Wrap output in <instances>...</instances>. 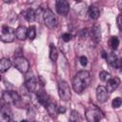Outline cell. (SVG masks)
Listing matches in <instances>:
<instances>
[{
  "mask_svg": "<svg viewBox=\"0 0 122 122\" xmlns=\"http://www.w3.org/2000/svg\"><path fill=\"white\" fill-rule=\"evenodd\" d=\"M70 120L72 122H77V121H81V116L80 114L76 112V111H72L70 116Z\"/></svg>",
  "mask_w": 122,
  "mask_h": 122,
  "instance_id": "603a6c76",
  "label": "cell"
},
{
  "mask_svg": "<svg viewBox=\"0 0 122 122\" xmlns=\"http://www.w3.org/2000/svg\"><path fill=\"white\" fill-rule=\"evenodd\" d=\"M89 34H90V30H88L87 29L82 30L80 31V36H81V38H86Z\"/></svg>",
  "mask_w": 122,
  "mask_h": 122,
  "instance_id": "f1b7e54d",
  "label": "cell"
},
{
  "mask_svg": "<svg viewBox=\"0 0 122 122\" xmlns=\"http://www.w3.org/2000/svg\"><path fill=\"white\" fill-rule=\"evenodd\" d=\"M121 105H122V99H121L120 97H115V98L112 100V108H114V109L120 108Z\"/></svg>",
  "mask_w": 122,
  "mask_h": 122,
  "instance_id": "d4e9b609",
  "label": "cell"
},
{
  "mask_svg": "<svg viewBox=\"0 0 122 122\" xmlns=\"http://www.w3.org/2000/svg\"><path fill=\"white\" fill-rule=\"evenodd\" d=\"M88 13H89V16H90L92 19L96 20V19L99 17V15H100V10H99V9H98L96 6H91V7L89 8Z\"/></svg>",
  "mask_w": 122,
  "mask_h": 122,
  "instance_id": "e0dca14e",
  "label": "cell"
},
{
  "mask_svg": "<svg viewBox=\"0 0 122 122\" xmlns=\"http://www.w3.org/2000/svg\"><path fill=\"white\" fill-rule=\"evenodd\" d=\"M36 98H37V101L43 105V106H47L48 103L50 102V96L47 94L46 92L44 91H38L37 92V94H36Z\"/></svg>",
  "mask_w": 122,
  "mask_h": 122,
  "instance_id": "5bb4252c",
  "label": "cell"
},
{
  "mask_svg": "<svg viewBox=\"0 0 122 122\" xmlns=\"http://www.w3.org/2000/svg\"><path fill=\"white\" fill-rule=\"evenodd\" d=\"M39 84H40L39 80L34 76H30L27 78L25 82V86L27 90L30 92H37L39 91Z\"/></svg>",
  "mask_w": 122,
  "mask_h": 122,
  "instance_id": "ba28073f",
  "label": "cell"
},
{
  "mask_svg": "<svg viewBox=\"0 0 122 122\" xmlns=\"http://www.w3.org/2000/svg\"><path fill=\"white\" fill-rule=\"evenodd\" d=\"M62 40L64 41V42H69V41H71V33H69V32H65V33H63L62 34Z\"/></svg>",
  "mask_w": 122,
  "mask_h": 122,
  "instance_id": "4316f807",
  "label": "cell"
},
{
  "mask_svg": "<svg viewBox=\"0 0 122 122\" xmlns=\"http://www.w3.org/2000/svg\"><path fill=\"white\" fill-rule=\"evenodd\" d=\"M11 110L9 106V104L6 103V105H3L1 107V111H0V120L2 122H8L10 120H11Z\"/></svg>",
  "mask_w": 122,
  "mask_h": 122,
  "instance_id": "30bf717a",
  "label": "cell"
},
{
  "mask_svg": "<svg viewBox=\"0 0 122 122\" xmlns=\"http://www.w3.org/2000/svg\"><path fill=\"white\" fill-rule=\"evenodd\" d=\"M58 112H59V113H64V112H66V108L63 107V106L58 107Z\"/></svg>",
  "mask_w": 122,
  "mask_h": 122,
  "instance_id": "4dcf8cb0",
  "label": "cell"
},
{
  "mask_svg": "<svg viewBox=\"0 0 122 122\" xmlns=\"http://www.w3.org/2000/svg\"><path fill=\"white\" fill-rule=\"evenodd\" d=\"M110 46L112 50H117L119 46V39L116 36H112L110 39Z\"/></svg>",
  "mask_w": 122,
  "mask_h": 122,
  "instance_id": "44dd1931",
  "label": "cell"
},
{
  "mask_svg": "<svg viewBox=\"0 0 122 122\" xmlns=\"http://www.w3.org/2000/svg\"><path fill=\"white\" fill-rule=\"evenodd\" d=\"M58 93L63 101H69L71 97V92L69 84L66 81H59L58 83Z\"/></svg>",
  "mask_w": 122,
  "mask_h": 122,
  "instance_id": "277c9868",
  "label": "cell"
},
{
  "mask_svg": "<svg viewBox=\"0 0 122 122\" xmlns=\"http://www.w3.org/2000/svg\"><path fill=\"white\" fill-rule=\"evenodd\" d=\"M120 71H121V72H122V66H121V67H120Z\"/></svg>",
  "mask_w": 122,
  "mask_h": 122,
  "instance_id": "e575fe53",
  "label": "cell"
},
{
  "mask_svg": "<svg viewBox=\"0 0 122 122\" xmlns=\"http://www.w3.org/2000/svg\"><path fill=\"white\" fill-rule=\"evenodd\" d=\"M116 58H117V56H116L113 52L109 53V54H108V56H107V60H108V62H109V64H110L111 66L113 64V62L116 60Z\"/></svg>",
  "mask_w": 122,
  "mask_h": 122,
  "instance_id": "484cf974",
  "label": "cell"
},
{
  "mask_svg": "<svg viewBox=\"0 0 122 122\" xmlns=\"http://www.w3.org/2000/svg\"><path fill=\"white\" fill-rule=\"evenodd\" d=\"M2 99L7 104H17L20 101V96L15 92L7 91V92H3V93H2Z\"/></svg>",
  "mask_w": 122,
  "mask_h": 122,
  "instance_id": "52a82bcc",
  "label": "cell"
},
{
  "mask_svg": "<svg viewBox=\"0 0 122 122\" xmlns=\"http://www.w3.org/2000/svg\"><path fill=\"white\" fill-rule=\"evenodd\" d=\"M117 25H118V28H119V30H121V32H122V12L118 15V17H117Z\"/></svg>",
  "mask_w": 122,
  "mask_h": 122,
  "instance_id": "83f0119b",
  "label": "cell"
},
{
  "mask_svg": "<svg viewBox=\"0 0 122 122\" xmlns=\"http://www.w3.org/2000/svg\"><path fill=\"white\" fill-rule=\"evenodd\" d=\"M11 67V62L8 58H2L0 61V71L3 73Z\"/></svg>",
  "mask_w": 122,
  "mask_h": 122,
  "instance_id": "ac0fdd59",
  "label": "cell"
},
{
  "mask_svg": "<svg viewBox=\"0 0 122 122\" xmlns=\"http://www.w3.org/2000/svg\"><path fill=\"white\" fill-rule=\"evenodd\" d=\"M56 10L61 15H67L70 11V5L68 0H56Z\"/></svg>",
  "mask_w": 122,
  "mask_h": 122,
  "instance_id": "9c48e42d",
  "label": "cell"
},
{
  "mask_svg": "<svg viewBox=\"0 0 122 122\" xmlns=\"http://www.w3.org/2000/svg\"><path fill=\"white\" fill-rule=\"evenodd\" d=\"M99 78H100L102 81L107 82V81L111 78V74H110V72H108V71H100V73H99Z\"/></svg>",
  "mask_w": 122,
  "mask_h": 122,
  "instance_id": "cb8c5ba5",
  "label": "cell"
},
{
  "mask_svg": "<svg viewBox=\"0 0 122 122\" xmlns=\"http://www.w3.org/2000/svg\"><path fill=\"white\" fill-rule=\"evenodd\" d=\"M86 118L89 122H96L103 118V112L95 106H92L86 110Z\"/></svg>",
  "mask_w": 122,
  "mask_h": 122,
  "instance_id": "3957f363",
  "label": "cell"
},
{
  "mask_svg": "<svg viewBox=\"0 0 122 122\" xmlns=\"http://www.w3.org/2000/svg\"><path fill=\"white\" fill-rule=\"evenodd\" d=\"M13 65L22 73H27L29 71V69H30L29 61L25 57H23V56H17V57H15L14 58V61H13Z\"/></svg>",
  "mask_w": 122,
  "mask_h": 122,
  "instance_id": "8992f818",
  "label": "cell"
},
{
  "mask_svg": "<svg viewBox=\"0 0 122 122\" xmlns=\"http://www.w3.org/2000/svg\"><path fill=\"white\" fill-rule=\"evenodd\" d=\"M57 57H58V51L55 46L53 44H51L50 45V58L52 62H55L57 60Z\"/></svg>",
  "mask_w": 122,
  "mask_h": 122,
  "instance_id": "d6986e66",
  "label": "cell"
},
{
  "mask_svg": "<svg viewBox=\"0 0 122 122\" xmlns=\"http://www.w3.org/2000/svg\"><path fill=\"white\" fill-rule=\"evenodd\" d=\"M4 1V3H7V4H11V3H13L15 0H3Z\"/></svg>",
  "mask_w": 122,
  "mask_h": 122,
  "instance_id": "1f68e13d",
  "label": "cell"
},
{
  "mask_svg": "<svg viewBox=\"0 0 122 122\" xmlns=\"http://www.w3.org/2000/svg\"><path fill=\"white\" fill-rule=\"evenodd\" d=\"M91 80L90 72L87 71H80L72 79V88L77 93H82L88 87Z\"/></svg>",
  "mask_w": 122,
  "mask_h": 122,
  "instance_id": "6da1fadb",
  "label": "cell"
},
{
  "mask_svg": "<svg viewBox=\"0 0 122 122\" xmlns=\"http://www.w3.org/2000/svg\"><path fill=\"white\" fill-rule=\"evenodd\" d=\"M74 1H75V2H76V3H80V2H81V1H82V0H74Z\"/></svg>",
  "mask_w": 122,
  "mask_h": 122,
  "instance_id": "836d02e7",
  "label": "cell"
},
{
  "mask_svg": "<svg viewBox=\"0 0 122 122\" xmlns=\"http://www.w3.org/2000/svg\"><path fill=\"white\" fill-rule=\"evenodd\" d=\"M119 84H120V79H119L118 77H111V78L107 81V86H106V88H107L108 92L111 93V92H114V91L118 88Z\"/></svg>",
  "mask_w": 122,
  "mask_h": 122,
  "instance_id": "7c38bea8",
  "label": "cell"
},
{
  "mask_svg": "<svg viewBox=\"0 0 122 122\" xmlns=\"http://www.w3.org/2000/svg\"><path fill=\"white\" fill-rule=\"evenodd\" d=\"M90 35L92 39V41L94 43H99L100 42V39H101V31H100V28L98 25H94L92 30H90Z\"/></svg>",
  "mask_w": 122,
  "mask_h": 122,
  "instance_id": "4fadbf2b",
  "label": "cell"
},
{
  "mask_svg": "<svg viewBox=\"0 0 122 122\" xmlns=\"http://www.w3.org/2000/svg\"><path fill=\"white\" fill-rule=\"evenodd\" d=\"M24 16H25V18H26L27 21L32 22L33 20H35V11L32 9H29L24 13Z\"/></svg>",
  "mask_w": 122,
  "mask_h": 122,
  "instance_id": "ffe728a7",
  "label": "cell"
},
{
  "mask_svg": "<svg viewBox=\"0 0 122 122\" xmlns=\"http://www.w3.org/2000/svg\"><path fill=\"white\" fill-rule=\"evenodd\" d=\"M107 56H108V54H107V52L103 51H102V57H103V58H105V59H107Z\"/></svg>",
  "mask_w": 122,
  "mask_h": 122,
  "instance_id": "d6a6232c",
  "label": "cell"
},
{
  "mask_svg": "<svg viewBox=\"0 0 122 122\" xmlns=\"http://www.w3.org/2000/svg\"><path fill=\"white\" fill-rule=\"evenodd\" d=\"M46 109H47V112H48V113L51 116V117H53V118H55L56 116H57V114L59 113L58 112V107H56V105H55V103L54 102H49L48 103V105L46 106Z\"/></svg>",
  "mask_w": 122,
  "mask_h": 122,
  "instance_id": "9a60e30c",
  "label": "cell"
},
{
  "mask_svg": "<svg viewBox=\"0 0 122 122\" xmlns=\"http://www.w3.org/2000/svg\"><path fill=\"white\" fill-rule=\"evenodd\" d=\"M16 38L19 40H25L28 37V29L24 26H19L16 30Z\"/></svg>",
  "mask_w": 122,
  "mask_h": 122,
  "instance_id": "2e32d148",
  "label": "cell"
},
{
  "mask_svg": "<svg viewBox=\"0 0 122 122\" xmlns=\"http://www.w3.org/2000/svg\"><path fill=\"white\" fill-rule=\"evenodd\" d=\"M43 20H44V24L49 29H53L57 26V17L53 13V11L50 9H46L43 11Z\"/></svg>",
  "mask_w": 122,
  "mask_h": 122,
  "instance_id": "7a4b0ae2",
  "label": "cell"
},
{
  "mask_svg": "<svg viewBox=\"0 0 122 122\" xmlns=\"http://www.w3.org/2000/svg\"><path fill=\"white\" fill-rule=\"evenodd\" d=\"M108 96H109V92L106 87L100 85L96 88V97L98 102L105 103L108 100Z\"/></svg>",
  "mask_w": 122,
  "mask_h": 122,
  "instance_id": "8fae6325",
  "label": "cell"
},
{
  "mask_svg": "<svg viewBox=\"0 0 122 122\" xmlns=\"http://www.w3.org/2000/svg\"><path fill=\"white\" fill-rule=\"evenodd\" d=\"M80 64L82 65V66H86L87 64H88V58L86 57V56H84V55H82V56H80Z\"/></svg>",
  "mask_w": 122,
  "mask_h": 122,
  "instance_id": "f546056e",
  "label": "cell"
},
{
  "mask_svg": "<svg viewBox=\"0 0 122 122\" xmlns=\"http://www.w3.org/2000/svg\"><path fill=\"white\" fill-rule=\"evenodd\" d=\"M36 36V30H35V27L34 26H30L28 29V37L30 40H33Z\"/></svg>",
  "mask_w": 122,
  "mask_h": 122,
  "instance_id": "7402d4cb",
  "label": "cell"
},
{
  "mask_svg": "<svg viewBox=\"0 0 122 122\" xmlns=\"http://www.w3.org/2000/svg\"><path fill=\"white\" fill-rule=\"evenodd\" d=\"M16 37L15 30L9 27V26H3L1 30V41L5 43H10L12 42Z\"/></svg>",
  "mask_w": 122,
  "mask_h": 122,
  "instance_id": "5b68a950",
  "label": "cell"
}]
</instances>
